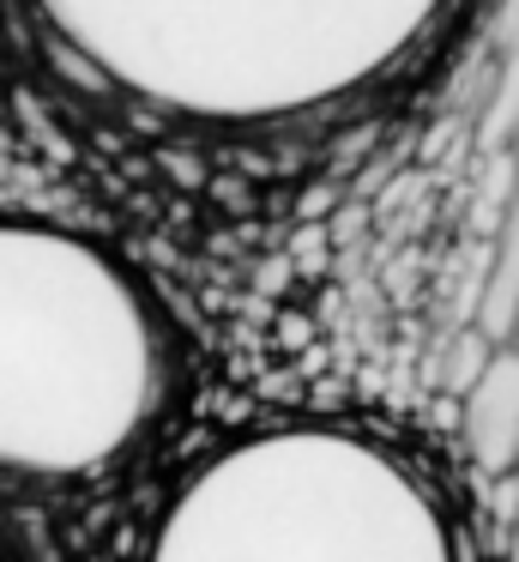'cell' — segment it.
<instances>
[{
    "mask_svg": "<svg viewBox=\"0 0 519 562\" xmlns=\"http://www.w3.org/2000/svg\"><path fill=\"white\" fill-rule=\"evenodd\" d=\"M169 369V321L127 260L60 224L0 218V472H109L163 417Z\"/></svg>",
    "mask_w": 519,
    "mask_h": 562,
    "instance_id": "6da1fadb",
    "label": "cell"
},
{
    "mask_svg": "<svg viewBox=\"0 0 519 562\" xmlns=\"http://www.w3.org/2000/svg\"><path fill=\"white\" fill-rule=\"evenodd\" d=\"M145 562H447V532L374 441L272 424L229 436L181 477Z\"/></svg>",
    "mask_w": 519,
    "mask_h": 562,
    "instance_id": "7a4b0ae2",
    "label": "cell"
},
{
    "mask_svg": "<svg viewBox=\"0 0 519 562\" xmlns=\"http://www.w3.org/2000/svg\"><path fill=\"white\" fill-rule=\"evenodd\" d=\"M36 13L97 86L188 122H278L374 74L332 0H36Z\"/></svg>",
    "mask_w": 519,
    "mask_h": 562,
    "instance_id": "3957f363",
    "label": "cell"
},
{
    "mask_svg": "<svg viewBox=\"0 0 519 562\" xmlns=\"http://www.w3.org/2000/svg\"><path fill=\"white\" fill-rule=\"evenodd\" d=\"M459 436L483 477L519 472V345H501L477 387L459 400Z\"/></svg>",
    "mask_w": 519,
    "mask_h": 562,
    "instance_id": "277c9868",
    "label": "cell"
},
{
    "mask_svg": "<svg viewBox=\"0 0 519 562\" xmlns=\"http://www.w3.org/2000/svg\"><path fill=\"white\" fill-rule=\"evenodd\" d=\"M471 327L489 345H514L519 339V188L507 200L501 224L489 236V255H483V296Z\"/></svg>",
    "mask_w": 519,
    "mask_h": 562,
    "instance_id": "5b68a950",
    "label": "cell"
},
{
    "mask_svg": "<svg viewBox=\"0 0 519 562\" xmlns=\"http://www.w3.org/2000/svg\"><path fill=\"white\" fill-rule=\"evenodd\" d=\"M477 146L489 151H514L519 158V37L507 43L501 55V74H495V91L483 103V122H477Z\"/></svg>",
    "mask_w": 519,
    "mask_h": 562,
    "instance_id": "8992f818",
    "label": "cell"
},
{
    "mask_svg": "<svg viewBox=\"0 0 519 562\" xmlns=\"http://www.w3.org/2000/svg\"><path fill=\"white\" fill-rule=\"evenodd\" d=\"M495 351H501V345H489L477 327H465V333L453 339V357H447V387H453L459 400H465V393L477 387V375L489 369V357H495Z\"/></svg>",
    "mask_w": 519,
    "mask_h": 562,
    "instance_id": "52a82bcc",
    "label": "cell"
},
{
    "mask_svg": "<svg viewBox=\"0 0 519 562\" xmlns=\"http://www.w3.org/2000/svg\"><path fill=\"white\" fill-rule=\"evenodd\" d=\"M501 562H519V526L507 532V550H501Z\"/></svg>",
    "mask_w": 519,
    "mask_h": 562,
    "instance_id": "ba28073f",
    "label": "cell"
},
{
    "mask_svg": "<svg viewBox=\"0 0 519 562\" xmlns=\"http://www.w3.org/2000/svg\"><path fill=\"white\" fill-rule=\"evenodd\" d=\"M514 345H519V339H514Z\"/></svg>",
    "mask_w": 519,
    "mask_h": 562,
    "instance_id": "9c48e42d",
    "label": "cell"
}]
</instances>
